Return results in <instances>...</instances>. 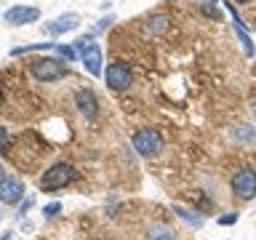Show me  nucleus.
Wrapping results in <instances>:
<instances>
[{
    "instance_id": "nucleus-19",
    "label": "nucleus",
    "mask_w": 256,
    "mask_h": 240,
    "mask_svg": "<svg viewBox=\"0 0 256 240\" xmlns=\"http://www.w3.org/2000/svg\"><path fill=\"white\" fill-rule=\"evenodd\" d=\"M8 144H11V136H8V131H6L3 126H0V150H6Z\"/></svg>"
},
{
    "instance_id": "nucleus-26",
    "label": "nucleus",
    "mask_w": 256,
    "mask_h": 240,
    "mask_svg": "<svg viewBox=\"0 0 256 240\" xmlns=\"http://www.w3.org/2000/svg\"><path fill=\"white\" fill-rule=\"evenodd\" d=\"M254 30H256V22H254Z\"/></svg>"
},
{
    "instance_id": "nucleus-21",
    "label": "nucleus",
    "mask_w": 256,
    "mask_h": 240,
    "mask_svg": "<svg viewBox=\"0 0 256 240\" xmlns=\"http://www.w3.org/2000/svg\"><path fill=\"white\" fill-rule=\"evenodd\" d=\"M110 24H112V19H102V24H99V30H107Z\"/></svg>"
},
{
    "instance_id": "nucleus-16",
    "label": "nucleus",
    "mask_w": 256,
    "mask_h": 240,
    "mask_svg": "<svg viewBox=\"0 0 256 240\" xmlns=\"http://www.w3.org/2000/svg\"><path fill=\"white\" fill-rule=\"evenodd\" d=\"M232 136H235L238 142H251L256 134H254V128H248V126H238L235 131H232Z\"/></svg>"
},
{
    "instance_id": "nucleus-5",
    "label": "nucleus",
    "mask_w": 256,
    "mask_h": 240,
    "mask_svg": "<svg viewBox=\"0 0 256 240\" xmlns=\"http://www.w3.org/2000/svg\"><path fill=\"white\" fill-rule=\"evenodd\" d=\"M232 190H235V195L240 200H251L256 195V174L251 171V168L238 171L235 179H232Z\"/></svg>"
},
{
    "instance_id": "nucleus-10",
    "label": "nucleus",
    "mask_w": 256,
    "mask_h": 240,
    "mask_svg": "<svg viewBox=\"0 0 256 240\" xmlns=\"http://www.w3.org/2000/svg\"><path fill=\"white\" fill-rule=\"evenodd\" d=\"M78 24H80V16L78 14H64V16H59V19H54L46 30L51 32V35H62V32L78 30Z\"/></svg>"
},
{
    "instance_id": "nucleus-27",
    "label": "nucleus",
    "mask_w": 256,
    "mask_h": 240,
    "mask_svg": "<svg viewBox=\"0 0 256 240\" xmlns=\"http://www.w3.org/2000/svg\"><path fill=\"white\" fill-rule=\"evenodd\" d=\"M0 171H3V168H0ZM0 179H3V176H0Z\"/></svg>"
},
{
    "instance_id": "nucleus-15",
    "label": "nucleus",
    "mask_w": 256,
    "mask_h": 240,
    "mask_svg": "<svg viewBox=\"0 0 256 240\" xmlns=\"http://www.w3.org/2000/svg\"><path fill=\"white\" fill-rule=\"evenodd\" d=\"M174 211H176L179 219H184L187 224H192V227H203V219H200L198 214H190V211H184V208H179V206H174Z\"/></svg>"
},
{
    "instance_id": "nucleus-7",
    "label": "nucleus",
    "mask_w": 256,
    "mask_h": 240,
    "mask_svg": "<svg viewBox=\"0 0 256 240\" xmlns=\"http://www.w3.org/2000/svg\"><path fill=\"white\" fill-rule=\"evenodd\" d=\"M24 195V184L22 179H16V176H3L0 179V200L8 206H14V203H19Z\"/></svg>"
},
{
    "instance_id": "nucleus-3",
    "label": "nucleus",
    "mask_w": 256,
    "mask_h": 240,
    "mask_svg": "<svg viewBox=\"0 0 256 240\" xmlns=\"http://www.w3.org/2000/svg\"><path fill=\"white\" fill-rule=\"evenodd\" d=\"M78 48H80V54H83V64H86V70L91 72V75L99 78L102 75V48L99 43H94V38L88 35V38H80L75 40Z\"/></svg>"
},
{
    "instance_id": "nucleus-22",
    "label": "nucleus",
    "mask_w": 256,
    "mask_h": 240,
    "mask_svg": "<svg viewBox=\"0 0 256 240\" xmlns=\"http://www.w3.org/2000/svg\"><path fill=\"white\" fill-rule=\"evenodd\" d=\"M0 240H11V232H6V235H3V238H0Z\"/></svg>"
},
{
    "instance_id": "nucleus-20",
    "label": "nucleus",
    "mask_w": 256,
    "mask_h": 240,
    "mask_svg": "<svg viewBox=\"0 0 256 240\" xmlns=\"http://www.w3.org/2000/svg\"><path fill=\"white\" fill-rule=\"evenodd\" d=\"M219 222H222V224H235V222H238V214H227V216H222Z\"/></svg>"
},
{
    "instance_id": "nucleus-23",
    "label": "nucleus",
    "mask_w": 256,
    "mask_h": 240,
    "mask_svg": "<svg viewBox=\"0 0 256 240\" xmlns=\"http://www.w3.org/2000/svg\"><path fill=\"white\" fill-rule=\"evenodd\" d=\"M238 3H251V0H238Z\"/></svg>"
},
{
    "instance_id": "nucleus-17",
    "label": "nucleus",
    "mask_w": 256,
    "mask_h": 240,
    "mask_svg": "<svg viewBox=\"0 0 256 240\" xmlns=\"http://www.w3.org/2000/svg\"><path fill=\"white\" fill-rule=\"evenodd\" d=\"M56 51H59V56H64V59H75V48H70V46H56Z\"/></svg>"
},
{
    "instance_id": "nucleus-1",
    "label": "nucleus",
    "mask_w": 256,
    "mask_h": 240,
    "mask_svg": "<svg viewBox=\"0 0 256 240\" xmlns=\"http://www.w3.org/2000/svg\"><path fill=\"white\" fill-rule=\"evenodd\" d=\"M75 168H72L70 163H56L51 166L48 171L43 174V179H40V190H62L67 187V184L75 182Z\"/></svg>"
},
{
    "instance_id": "nucleus-12",
    "label": "nucleus",
    "mask_w": 256,
    "mask_h": 240,
    "mask_svg": "<svg viewBox=\"0 0 256 240\" xmlns=\"http://www.w3.org/2000/svg\"><path fill=\"white\" fill-rule=\"evenodd\" d=\"M168 27H171V19H168L166 14L150 16V19L144 22V32H147V35H160V32H166Z\"/></svg>"
},
{
    "instance_id": "nucleus-11",
    "label": "nucleus",
    "mask_w": 256,
    "mask_h": 240,
    "mask_svg": "<svg viewBox=\"0 0 256 240\" xmlns=\"http://www.w3.org/2000/svg\"><path fill=\"white\" fill-rule=\"evenodd\" d=\"M75 102H78V110L83 112L86 118H96V96H94V91H88V88H83V91H78L75 94Z\"/></svg>"
},
{
    "instance_id": "nucleus-2",
    "label": "nucleus",
    "mask_w": 256,
    "mask_h": 240,
    "mask_svg": "<svg viewBox=\"0 0 256 240\" xmlns=\"http://www.w3.org/2000/svg\"><path fill=\"white\" fill-rule=\"evenodd\" d=\"M134 150L144 158H158L160 150H163V139H160V134L152 131V128H142V131L134 136Z\"/></svg>"
},
{
    "instance_id": "nucleus-9",
    "label": "nucleus",
    "mask_w": 256,
    "mask_h": 240,
    "mask_svg": "<svg viewBox=\"0 0 256 240\" xmlns=\"http://www.w3.org/2000/svg\"><path fill=\"white\" fill-rule=\"evenodd\" d=\"M227 11L232 14V27H235L238 38H240V46H243V54H246V56H254V43H251V35L246 32V27H243V19H240V16H238V11H235V3H227Z\"/></svg>"
},
{
    "instance_id": "nucleus-4",
    "label": "nucleus",
    "mask_w": 256,
    "mask_h": 240,
    "mask_svg": "<svg viewBox=\"0 0 256 240\" xmlns=\"http://www.w3.org/2000/svg\"><path fill=\"white\" fill-rule=\"evenodd\" d=\"M32 75L38 80H43V83H54V80H62L67 75V67L56 59H38V62H32Z\"/></svg>"
},
{
    "instance_id": "nucleus-18",
    "label": "nucleus",
    "mask_w": 256,
    "mask_h": 240,
    "mask_svg": "<svg viewBox=\"0 0 256 240\" xmlns=\"http://www.w3.org/2000/svg\"><path fill=\"white\" fill-rule=\"evenodd\" d=\"M59 211H62V206H59V203H51V206H46V208H43L46 219H54V216L59 214Z\"/></svg>"
},
{
    "instance_id": "nucleus-6",
    "label": "nucleus",
    "mask_w": 256,
    "mask_h": 240,
    "mask_svg": "<svg viewBox=\"0 0 256 240\" xmlns=\"http://www.w3.org/2000/svg\"><path fill=\"white\" fill-rule=\"evenodd\" d=\"M104 80H107V86L112 88V91H123V88L131 86V70H128L126 64H120V62L118 64H110Z\"/></svg>"
},
{
    "instance_id": "nucleus-25",
    "label": "nucleus",
    "mask_w": 256,
    "mask_h": 240,
    "mask_svg": "<svg viewBox=\"0 0 256 240\" xmlns=\"http://www.w3.org/2000/svg\"><path fill=\"white\" fill-rule=\"evenodd\" d=\"M206 3H216V0H206Z\"/></svg>"
},
{
    "instance_id": "nucleus-14",
    "label": "nucleus",
    "mask_w": 256,
    "mask_h": 240,
    "mask_svg": "<svg viewBox=\"0 0 256 240\" xmlns=\"http://www.w3.org/2000/svg\"><path fill=\"white\" fill-rule=\"evenodd\" d=\"M46 48H56L54 43H32V46H19L14 48L11 56H24V54H32V51H46Z\"/></svg>"
},
{
    "instance_id": "nucleus-13",
    "label": "nucleus",
    "mask_w": 256,
    "mask_h": 240,
    "mask_svg": "<svg viewBox=\"0 0 256 240\" xmlns=\"http://www.w3.org/2000/svg\"><path fill=\"white\" fill-rule=\"evenodd\" d=\"M147 240H176V232L166 224H155V227H150Z\"/></svg>"
},
{
    "instance_id": "nucleus-24",
    "label": "nucleus",
    "mask_w": 256,
    "mask_h": 240,
    "mask_svg": "<svg viewBox=\"0 0 256 240\" xmlns=\"http://www.w3.org/2000/svg\"><path fill=\"white\" fill-rule=\"evenodd\" d=\"M254 115H256V102H254Z\"/></svg>"
},
{
    "instance_id": "nucleus-8",
    "label": "nucleus",
    "mask_w": 256,
    "mask_h": 240,
    "mask_svg": "<svg viewBox=\"0 0 256 240\" xmlns=\"http://www.w3.org/2000/svg\"><path fill=\"white\" fill-rule=\"evenodd\" d=\"M38 16H40V11L35 6H14V8H8V11H6V22L14 24V27H19V24L38 22Z\"/></svg>"
}]
</instances>
